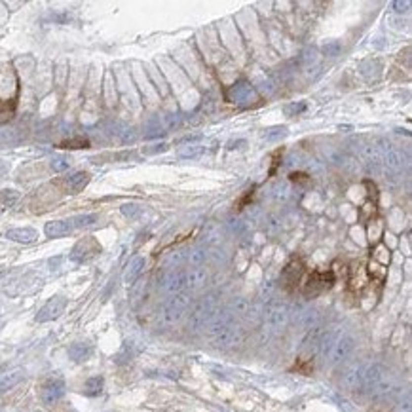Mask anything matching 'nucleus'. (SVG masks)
I'll return each mask as SVG.
<instances>
[{
  "instance_id": "obj_22",
  "label": "nucleus",
  "mask_w": 412,
  "mask_h": 412,
  "mask_svg": "<svg viewBox=\"0 0 412 412\" xmlns=\"http://www.w3.org/2000/svg\"><path fill=\"white\" fill-rule=\"evenodd\" d=\"M289 179H291L292 182H298V184H308V182L312 181V179H310V175H308V173H302V171L291 173V175H289Z\"/></svg>"
},
{
  "instance_id": "obj_27",
  "label": "nucleus",
  "mask_w": 412,
  "mask_h": 412,
  "mask_svg": "<svg viewBox=\"0 0 412 412\" xmlns=\"http://www.w3.org/2000/svg\"><path fill=\"white\" fill-rule=\"evenodd\" d=\"M371 412H389V409L384 405H376L374 409H371Z\"/></svg>"
},
{
  "instance_id": "obj_17",
  "label": "nucleus",
  "mask_w": 412,
  "mask_h": 412,
  "mask_svg": "<svg viewBox=\"0 0 412 412\" xmlns=\"http://www.w3.org/2000/svg\"><path fill=\"white\" fill-rule=\"evenodd\" d=\"M182 310H184V300H171L165 306V317L167 319H177L182 314Z\"/></svg>"
},
{
  "instance_id": "obj_14",
  "label": "nucleus",
  "mask_w": 412,
  "mask_h": 412,
  "mask_svg": "<svg viewBox=\"0 0 412 412\" xmlns=\"http://www.w3.org/2000/svg\"><path fill=\"white\" fill-rule=\"evenodd\" d=\"M23 378H25V374L21 371L12 372V374H6L2 380H0V393H6V391H10L12 388H15Z\"/></svg>"
},
{
  "instance_id": "obj_8",
  "label": "nucleus",
  "mask_w": 412,
  "mask_h": 412,
  "mask_svg": "<svg viewBox=\"0 0 412 412\" xmlns=\"http://www.w3.org/2000/svg\"><path fill=\"white\" fill-rule=\"evenodd\" d=\"M71 230H73L71 220H53V222H48L44 228L48 238H61V236L71 234Z\"/></svg>"
},
{
  "instance_id": "obj_28",
  "label": "nucleus",
  "mask_w": 412,
  "mask_h": 412,
  "mask_svg": "<svg viewBox=\"0 0 412 412\" xmlns=\"http://www.w3.org/2000/svg\"><path fill=\"white\" fill-rule=\"evenodd\" d=\"M409 2H395V8H409Z\"/></svg>"
},
{
  "instance_id": "obj_2",
  "label": "nucleus",
  "mask_w": 412,
  "mask_h": 412,
  "mask_svg": "<svg viewBox=\"0 0 412 412\" xmlns=\"http://www.w3.org/2000/svg\"><path fill=\"white\" fill-rule=\"evenodd\" d=\"M304 270H306V268H304L302 260H300V258H292L291 262L283 268V272H281V285H283L289 292L294 291L296 285H298L300 279H302Z\"/></svg>"
},
{
  "instance_id": "obj_29",
  "label": "nucleus",
  "mask_w": 412,
  "mask_h": 412,
  "mask_svg": "<svg viewBox=\"0 0 412 412\" xmlns=\"http://www.w3.org/2000/svg\"><path fill=\"white\" fill-rule=\"evenodd\" d=\"M8 169V167H6V165H4V164H0V173H4V171Z\"/></svg>"
},
{
  "instance_id": "obj_15",
  "label": "nucleus",
  "mask_w": 412,
  "mask_h": 412,
  "mask_svg": "<svg viewBox=\"0 0 412 412\" xmlns=\"http://www.w3.org/2000/svg\"><path fill=\"white\" fill-rule=\"evenodd\" d=\"M15 99H10V101H0V124H6L13 118L15 114Z\"/></svg>"
},
{
  "instance_id": "obj_26",
  "label": "nucleus",
  "mask_w": 412,
  "mask_h": 412,
  "mask_svg": "<svg viewBox=\"0 0 412 412\" xmlns=\"http://www.w3.org/2000/svg\"><path fill=\"white\" fill-rule=\"evenodd\" d=\"M122 211H124L125 215H129V217H131L135 211H137V207H135V206H124V207H122Z\"/></svg>"
},
{
  "instance_id": "obj_4",
  "label": "nucleus",
  "mask_w": 412,
  "mask_h": 412,
  "mask_svg": "<svg viewBox=\"0 0 412 412\" xmlns=\"http://www.w3.org/2000/svg\"><path fill=\"white\" fill-rule=\"evenodd\" d=\"M67 308V298L63 296H53L49 298L48 302L40 308V312L37 314V321L38 323H46V321H53L57 319Z\"/></svg>"
},
{
  "instance_id": "obj_7",
  "label": "nucleus",
  "mask_w": 412,
  "mask_h": 412,
  "mask_svg": "<svg viewBox=\"0 0 412 412\" xmlns=\"http://www.w3.org/2000/svg\"><path fill=\"white\" fill-rule=\"evenodd\" d=\"M6 238L17 243H33L37 242L38 232L35 228H12L6 232Z\"/></svg>"
},
{
  "instance_id": "obj_24",
  "label": "nucleus",
  "mask_w": 412,
  "mask_h": 412,
  "mask_svg": "<svg viewBox=\"0 0 412 412\" xmlns=\"http://www.w3.org/2000/svg\"><path fill=\"white\" fill-rule=\"evenodd\" d=\"M67 167H69V162H67L65 158H55V160L51 162V169L53 171H59L61 173V171H65Z\"/></svg>"
},
{
  "instance_id": "obj_30",
  "label": "nucleus",
  "mask_w": 412,
  "mask_h": 412,
  "mask_svg": "<svg viewBox=\"0 0 412 412\" xmlns=\"http://www.w3.org/2000/svg\"><path fill=\"white\" fill-rule=\"evenodd\" d=\"M0 371H2V367H0Z\"/></svg>"
},
{
  "instance_id": "obj_13",
  "label": "nucleus",
  "mask_w": 412,
  "mask_h": 412,
  "mask_svg": "<svg viewBox=\"0 0 412 412\" xmlns=\"http://www.w3.org/2000/svg\"><path fill=\"white\" fill-rule=\"evenodd\" d=\"M143 266H145V260H143L141 256H135L133 260L127 264V270H125V281H127V283H133L135 279L139 278Z\"/></svg>"
},
{
  "instance_id": "obj_5",
  "label": "nucleus",
  "mask_w": 412,
  "mask_h": 412,
  "mask_svg": "<svg viewBox=\"0 0 412 412\" xmlns=\"http://www.w3.org/2000/svg\"><path fill=\"white\" fill-rule=\"evenodd\" d=\"M63 395H65V382L61 378H49L48 382H44V386L40 389V399L48 407L55 405Z\"/></svg>"
},
{
  "instance_id": "obj_9",
  "label": "nucleus",
  "mask_w": 412,
  "mask_h": 412,
  "mask_svg": "<svg viewBox=\"0 0 412 412\" xmlns=\"http://www.w3.org/2000/svg\"><path fill=\"white\" fill-rule=\"evenodd\" d=\"M91 352H93V348H91L89 344H85V342H76V344H73V346L69 348V357H71L73 361H76V363H82V361H85V359L91 355Z\"/></svg>"
},
{
  "instance_id": "obj_11",
  "label": "nucleus",
  "mask_w": 412,
  "mask_h": 412,
  "mask_svg": "<svg viewBox=\"0 0 412 412\" xmlns=\"http://www.w3.org/2000/svg\"><path fill=\"white\" fill-rule=\"evenodd\" d=\"M103 386H105L103 376H91V378L85 380L84 395H87V397H97V395H101V391H103Z\"/></svg>"
},
{
  "instance_id": "obj_23",
  "label": "nucleus",
  "mask_w": 412,
  "mask_h": 412,
  "mask_svg": "<svg viewBox=\"0 0 412 412\" xmlns=\"http://www.w3.org/2000/svg\"><path fill=\"white\" fill-rule=\"evenodd\" d=\"M281 156H283V148H279V150H276V152L272 154V167H270V171H268V175H270V177H272V175L276 173V169H278Z\"/></svg>"
},
{
  "instance_id": "obj_25",
  "label": "nucleus",
  "mask_w": 412,
  "mask_h": 412,
  "mask_svg": "<svg viewBox=\"0 0 412 412\" xmlns=\"http://www.w3.org/2000/svg\"><path fill=\"white\" fill-rule=\"evenodd\" d=\"M274 133H266V139L268 141H274V139H279V137H285L287 135V127H276V129H272Z\"/></svg>"
},
{
  "instance_id": "obj_3",
  "label": "nucleus",
  "mask_w": 412,
  "mask_h": 412,
  "mask_svg": "<svg viewBox=\"0 0 412 412\" xmlns=\"http://www.w3.org/2000/svg\"><path fill=\"white\" fill-rule=\"evenodd\" d=\"M97 253H101V245H99L97 240L95 238H84V240H80L73 247L71 260H74V262H85V260L93 258Z\"/></svg>"
},
{
  "instance_id": "obj_1",
  "label": "nucleus",
  "mask_w": 412,
  "mask_h": 412,
  "mask_svg": "<svg viewBox=\"0 0 412 412\" xmlns=\"http://www.w3.org/2000/svg\"><path fill=\"white\" fill-rule=\"evenodd\" d=\"M334 281H336V278H334V272L332 270H314L306 278V281H304V287H302L304 296L306 298H315L321 292L329 291L334 285Z\"/></svg>"
},
{
  "instance_id": "obj_10",
  "label": "nucleus",
  "mask_w": 412,
  "mask_h": 412,
  "mask_svg": "<svg viewBox=\"0 0 412 412\" xmlns=\"http://www.w3.org/2000/svg\"><path fill=\"white\" fill-rule=\"evenodd\" d=\"M330 350V359L334 361V363H338V361H342L348 353H350V350H352V340L350 338H340L332 348H329Z\"/></svg>"
},
{
  "instance_id": "obj_12",
  "label": "nucleus",
  "mask_w": 412,
  "mask_h": 412,
  "mask_svg": "<svg viewBox=\"0 0 412 412\" xmlns=\"http://www.w3.org/2000/svg\"><path fill=\"white\" fill-rule=\"evenodd\" d=\"M369 283V276L365 272L363 266L352 268V276H350V287L353 291H361L365 285Z\"/></svg>"
},
{
  "instance_id": "obj_18",
  "label": "nucleus",
  "mask_w": 412,
  "mask_h": 412,
  "mask_svg": "<svg viewBox=\"0 0 412 412\" xmlns=\"http://www.w3.org/2000/svg\"><path fill=\"white\" fill-rule=\"evenodd\" d=\"M95 220H97L95 215H80V217H74L71 224H73V228H84V226H91Z\"/></svg>"
},
{
  "instance_id": "obj_6",
  "label": "nucleus",
  "mask_w": 412,
  "mask_h": 412,
  "mask_svg": "<svg viewBox=\"0 0 412 412\" xmlns=\"http://www.w3.org/2000/svg\"><path fill=\"white\" fill-rule=\"evenodd\" d=\"M87 182H89V173H85V171H76V173H73L71 177H67L65 186H67L69 194H78V192H82L85 186H87Z\"/></svg>"
},
{
  "instance_id": "obj_20",
  "label": "nucleus",
  "mask_w": 412,
  "mask_h": 412,
  "mask_svg": "<svg viewBox=\"0 0 412 412\" xmlns=\"http://www.w3.org/2000/svg\"><path fill=\"white\" fill-rule=\"evenodd\" d=\"M253 196H255V186H253V188H249V190H245V194H243L242 198L236 202V206H234V207H236V211H242V209L247 206V204H251Z\"/></svg>"
},
{
  "instance_id": "obj_21",
  "label": "nucleus",
  "mask_w": 412,
  "mask_h": 412,
  "mask_svg": "<svg viewBox=\"0 0 412 412\" xmlns=\"http://www.w3.org/2000/svg\"><path fill=\"white\" fill-rule=\"evenodd\" d=\"M292 371H298V372H302V374H310V372L314 371V365H312L310 359H300L298 363L292 367Z\"/></svg>"
},
{
  "instance_id": "obj_19",
  "label": "nucleus",
  "mask_w": 412,
  "mask_h": 412,
  "mask_svg": "<svg viewBox=\"0 0 412 412\" xmlns=\"http://www.w3.org/2000/svg\"><path fill=\"white\" fill-rule=\"evenodd\" d=\"M17 192L15 190H2L0 192V202H2V206H6V207H12L15 202H17Z\"/></svg>"
},
{
  "instance_id": "obj_16",
  "label": "nucleus",
  "mask_w": 412,
  "mask_h": 412,
  "mask_svg": "<svg viewBox=\"0 0 412 412\" xmlns=\"http://www.w3.org/2000/svg\"><path fill=\"white\" fill-rule=\"evenodd\" d=\"M61 148H71V150H76V148H89V139L85 137H73V139H67L59 143Z\"/></svg>"
}]
</instances>
